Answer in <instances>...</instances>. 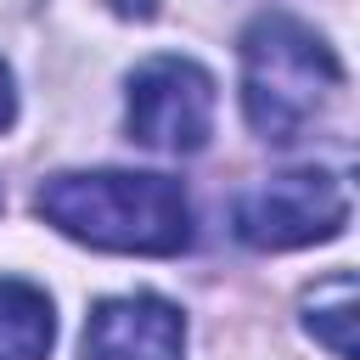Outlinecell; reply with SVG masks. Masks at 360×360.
I'll return each instance as SVG.
<instances>
[{
  "mask_svg": "<svg viewBox=\"0 0 360 360\" xmlns=\"http://www.w3.org/2000/svg\"><path fill=\"white\" fill-rule=\"evenodd\" d=\"M45 225L107 253H180L191 242V202L169 174H51L34 191Z\"/></svg>",
  "mask_w": 360,
  "mask_h": 360,
  "instance_id": "6da1fadb",
  "label": "cell"
},
{
  "mask_svg": "<svg viewBox=\"0 0 360 360\" xmlns=\"http://www.w3.org/2000/svg\"><path fill=\"white\" fill-rule=\"evenodd\" d=\"M338 90L343 68L315 28L292 17H259L242 34V112L259 141L270 146L304 141V129L326 112Z\"/></svg>",
  "mask_w": 360,
  "mask_h": 360,
  "instance_id": "7a4b0ae2",
  "label": "cell"
},
{
  "mask_svg": "<svg viewBox=\"0 0 360 360\" xmlns=\"http://www.w3.org/2000/svg\"><path fill=\"white\" fill-rule=\"evenodd\" d=\"M214 135V79L186 56H152L129 79V141L186 158Z\"/></svg>",
  "mask_w": 360,
  "mask_h": 360,
  "instance_id": "3957f363",
  "label": "cell"
},
{
  "mask_svg": "<svg viewBox=\"0 0 360 360\" xmlns=\"http://www.w3.org/2000/svg\"><path fill=\"white\" fill-rule=\"evenodd\" d=\"M343 219H349V197L321 169L276 174V180L236 197V236L259 253H287V248L326 242V236L343 231Z\"/></svg>",
  "mask_w": 360,
  "mask_h": 360,
  "instance_id": "277c9868",
  "label": "cell"
},
{
  "mask_svg": "<svg viewBox=\"0 0 360 360\" xmlns=\"http://www.w3.org/2000/svg\"><path fill=\"white\" fill-rule=\"evenodd\" d=\"M180 349H186V321L174 304L152 292L107 298L90 309L84 360H180Z\"/></svg>",
  "mask_w": 360,
  "mask_h": 360,
  "instance_id": "5b68a950",
  "label": "cell"
},
{
  "mask_svg": "<svg viewBox=\"0 0 360 360\" xmlns=\"http://www.w3.org/2000/svg\"><path fill=\"white\" fill-rule=\"evenodd\" d=\"M51 338V298L28 281H0V360H45Z\"/></svg>",
  "mask_w": 360,
  "mask_h": 360,
  "instance_id": "8992f818",
  "label": "cell"
},
{
  "mask_svg": "<svg viewBox=\"0 0 360 360\" xmlns=\"http://www.w3.org/2000/svg\"><path fill=\"white\" fill-rule=\"evenodd\" d=\"M304 326L315 332V343H326L338 360H354V276L332 270L326 281L309 287L304 298Z\"/></svg>",
  "mask_w": 360,
  "mask_h": 360,
  "instance_id": "52a82bcc",
  "label": "cell"
},
{
  "mask_svg": "<svg viewBox=\"0 0 360 360\" xmlns=\"http://www.w3.org/2000/svg\"><path fill=\"white\" fill-rule=\"evenodd\" d=\"M11 118H17V90H11V73L0 62V129H11Z\"/></svg>",
  "mask_w": 360,
  "mask_h": 360,
  "instance_id": "ba28073f",
  "label": "cell"
}]
</instances>
